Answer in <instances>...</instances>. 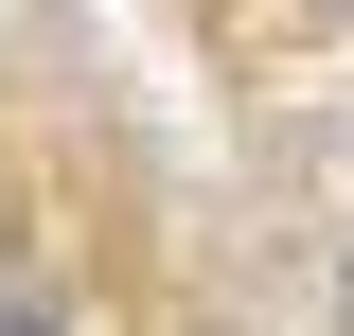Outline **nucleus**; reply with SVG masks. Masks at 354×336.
<instances>
[]
</instances>
